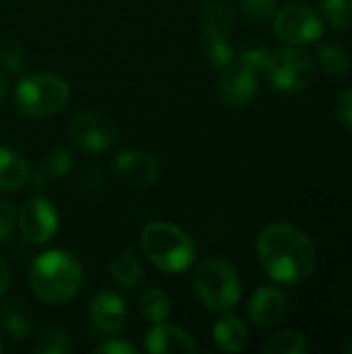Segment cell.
Masks as SVG:
<instances>
[{
	"label": "cell",
	"instance_id": "6da1fadb",
	"mask_svg": "<svg viewBox=\"0 0 352 354\" xmlns=\"http://www.w3.org/2000/svg\"><path fill=\"white\" fill-rule=\"evenodd\" d=\"M257 257L280 284H299L315 272L317 249L311 236L288 222H274L257 239Z\"/></svg>",
	"mask_w": 352,
	"mask_h": 354
},
{
	"label": "cell",
	"instance_id": "7a4b0ae2",
	"mask_svg": "<svg viewBox=\"0 0 352 354\" xmlns=\"http://www.w3.org/2000/svg\"><path fill=\"white\" fill-rule=\"evenodd\" d=\"M83 284L81 261L62 249L37 255L29 270V286L33 295L48 305L68 303Z\"/></svg>",
	"mask_w": 352,
	"mask_h": 354
},
{
	"label": "cell",
	"instance_id": "3957f363",
	"mask_svg": "<svg viewBox=\"0 0 352 354\" xmlns=\"http://www.w3.org/2000/svg\"><path fill=\"white\" fill-rule=\"evenodd\" d=\"M141 249L160 272L170 276L183 274L195 261L193 239L170 222L147 224L141 232Z\"/></svg>",
	"mask_w": 352,
	"mask_h": 354
},
{
	"label": "cell",
	"instance_id": "277c9868",
	"mask_svg": "<svg viewBox=\"0 0 352 354\" xmlns=\"http://www.w3.org/2000/svg\"><path fill=\"white\" fill-rule=\"evenodd\" d=\"M71 97L66 79L56 73H35L23 77L15 87V108L29 118H46L64 108Z\"/></svg>",
	"mask_w": 352,
	"mask_h": 354
},
{
	"label": "cell",
	"instance_id": "5b68a950",
	"mask_svg": "<svg viewBox=\"0 0 352 354\" xmlns=\"http://www.w3.org/2000/svg\"><path fill=\"white\" fill-rule=\"evenodd\" d=\"M193 286L199 301L214 313H228L241 299V278L226 259H203L193 276Z\"/></svg>",
	"mask_w": 352,
	"mask_h": 354
},
{
	"label": "cell",
	"instance_id": "8992f818",
	"mask_svg": "<svg viewBox=\"0 0 352 354\" xmlns=\"http://www.w3.org/2000/svg\"><path fill=\"white\" fill-rule=\"evenodd\" d=\"M268 77L270 83L284 93L301 91L309 85L313 77V60L303 48H282L272 52L268 62Z\"/></svg>",
	"mask_w": 352,
	"mask_h": 354
},
{
	"label": "cell",
	"instance_id": "52a82bcc",
	"mask_svg": "<svg viewBox=\"0 0 352 354\" xmlns=\"http://www.w3.org/2000/svg\"><path fill=\"white\" fill-rule=\"evenodd\" d=\"M68 137L81 151L100 153L110 149L118 141V127L108 114L89 110L73 118L68 127Z\"/></svg>",
	"mask_w": 352,
	"mask_h": 354
},
{
	"label": "cell",
	"instance_id": "ba28073f",
	"mask_svg": "<svg viewBox=\"0 0 352 354\" xmlns=\"http://www.w3.org/2000/svg\"><path fill=\"white\" fill-rule=\"evenodd\" d=\"M274 33L293 46H305L322 37L324 21L313 8L305 4H290L276 12Z\"/></svg>",
	"mask_w": 352,
	"mask_h": 354
},
{
	"label": "cell",
	"instance_id": "9c48e42d",
	"mask_svg": "<svg viewBox=\"0 0 352 354\" xmlns=\"http://www.w3.org/2000/svg\"><path fill=\"white\" fill-rule=\"evenodd\" d=\"M19 230L31 245H46L58 232V212L46 197H31L17 214Z\"/></svg>",
	"mask_w": 352,
	"mask_h": 354
},
{
	"label": "cell",
	"instance_id": "30bf717a",
	"mask_svg": "<svg viewBox=\"0 0 352 354\" xmlns=\"http://www.w3.org/2000/svg\"><path fill=\"white\" fill-rule=\"evenodd\" d=\"M116 178L131 189H147L160 176V164L154 153L143 149H124L112 160Z\"/></svg>",
	"mask_w": 352,
	"mask_h": 354
},
{
	"label": "cell",
	"instance_id": "8fae6325",
	"mask_svg": "<svg viewBox=\"0 0 352 354\" xmlns=\"http://www.w3.org/2000/svg\"><path fill=\"white\" fill-rule=\"evenodd\" d=\"M218 89L228 106L243 108L257 95V71L241 60H232L226 68H222Z\"/></svg>",
	"mask_w": 352,
	"mask_h": 354
},
{
	"label": "cell",
	"instance_id": "7c38bea8",
	"mask_svg": "<svg viewBox=\"0 0 352 354\" xmlns=\"http://www.w3.org/2000/svg\"><path fill=\"white\" fill-rule=\"evenodd\" d=\"M89 317L104 334H118L127 328L129 307L127 301L114 290H100L89 301Z\"/></svg>",
	"mask_w": 352,
	"mask_h": 354
},
{
	"label": "cell",
	"instance_id": "4fadbf2b",
	"mask_svg": "<svg viewBox=\"0 0 352 354\" xmlns=\"http://www.w3.org/2000/svg\"><path fill=\"white\" fill-rule=\"evenodd\" d=\"M145 351L151 354H189L199 353V346L185 330L160 322L154 324L147 332Z\"/></svg>",
	"mask_w": 352,
	"mask_h": 354
},
{
	"label": "cell",
	"instance_id": "5bb4252c",
	"mask_svg": "<svg viewBox=\"0 0 352 354\" xmlns=\"http://www.w3.org/2000/svg\"><path fill=\"white\" fill-rule=\"evenodd\" d=\"M247 313L251 317V322L257 328H272L276 326L284 313H286V299L278 288L272 286H259L247 305Z\"/></svg>",
	"mask_w": 352,
	"mask_h": 354
},
{
	"label": "cell",
	"instance_id": "9a60e30c",
	"mask_svg": "<svg viewBox=\"0 0 352 354\" xmlns=\"http://www.w3.org/2000/svg\"><path fill=\"white\" fill-rule=\"evenodd\" d=\"M0 317H2V326L6 330V334L12 340H25L33 334L35 315L23 299H19V297L8 299L0 311Z\"/></svg>",
	"mask_w": 352,
	"mask_h": 354
},
{
	"label": "cell",
	"instance_id": "2e32d148",
	"mask_svg": "<svg viewBox=\"0 0 352 354\" xmlns=\"http://www.w3.org/2000/svg\"><path fill=\"white\" fill-rule=\"evenodd\" d=\"M201 27L207 39L230 37L234 29V10L226 0H207L201 10Z\"/></svg>",
	"mask_w": 352,
	"mask_h": 354
},
{
	"label": "cell",
	"instance_id": "e0dca14e",
	"mask_svg": "<svg viewBox=\"0 0 352 354\" xmlns=\"http://www.w3.org/2000/svg\"><path fill=\"white\" fill-rule=\"evenodd\" d=\"M214 340L224 353H241L249 342V330L241 317L228 311L214 326Z\"/></svg>",
	"mask_w": 352,
	"mask_h": 354
},
{
	"label": "cell",
	"instance_id": "ac0fdd59",
	"mask_svg": "<svg viewBox=\"0 0 352 354\" xmlns=\"http://www.w3.org/2000/svg\"><path fill=\"white\" fill-rule=\"evenodd\" d=\"M29 180L27 162L8 147H0V191L12 193Z\"/></svg>",
	"mask_w": 352,
	"mask_h": 354
},
{
	"label": "cell",
	"instance_id": "d6986e66",
	"mask_svg": "<svg viewBox=\"0 0 352 354\" xmlns=\"http://www.w3.org/2000/svg\"><path fill=\"white\" fill-rule=\"evenodd\" d=\"M110 276L112 280L124 288V290H135L141 288L145 282V272L141 268V261L133 253H122L110 263Z\"/></svg>",
	"mask_w": 352,
	"mask_h": 354
},
{
	"label": "cell",
	"instance_id": "ffe728a7",
	"mask_svg": "<svg viewBox=\"0 0 352 354\" xmlns=\"http://www.w3.org/2000/svg\"><path fill=\"white\" fill-rule=\"evenodd\" d=\"M139 313L149 324L166 322L172 313V301L162 288H147L139 297Z\"/></svg>",
	"mask_w": 352,
	"mask_h": 354
},
{
	"label": "cell",
	"instance_id": "44dd1931",
	"mask_svg": "<svg viewBox=\"0 0 352 354\" xmlns=\"http://www.w3.org/2000/svg\"><path fill=\"white\" fill-rule=\"evenodd\" d=\"M317 62L322 71L332 79H342L351 68V56L338 44H324L317 52Z\"/></svg>",
	"mask_w": 352,
	"mask_h": 354
},
{
	"label": "cell",
	"instance_id": "7402d4cb",
	"mask_svg": "<svg viewBox=\"0 0 352 354\" xmlns=\"http://www.w3.org/2000/svg\"><path fill=\"white\" fill-rule=\"evenodd\" d=\"M71 351H73L71 336L64 330L54 328V326L44 328L35 336V342H33V353L37 354H64Z\"/></svg>",
	"mask_w": 352,
	"mask_h": 354
},
{
	"label": "cell",
	"instance_id": "603a6c76",
	"mask_svg": "<svg viewBox=\"0 0 352 354\" xmlns=\"http://www.w3.org/2000/svg\"><path fill=\"white\" fill-rule=\"evenodd\" d=\"M266 354H305L307 353V340L303 334L293 332V330H284L278 332L276 336H272L266 346H263Z\"/></svg>",
	"mask_w": 352,
	"mask_h": 354
},
{
	"label": "cell",
	"instance_id": "cb8c5ba5",
	"mask_svg": "<svg viewBox=\"0 0 352 354\" xmlns=\"http://www.w3.org/2000/svg\"><path fill=\"white\" fill-rule=\"evenodd\" d=\"M0 60L8 73L21 75L27 68V50L19 37L0 39Z\"/></svg>",
	"mask_w": 352,
	"mask_h": 354
},
{
	"label": "cell",
	"instance_id": "d4e9b609",
	"mask_svg": "<svg viewBox=\"0 0 352 354\" xmlns=\"http://www.w3.org/2000/svg\"><path fill=\"white\" fill-rule=\"evenodd\" d=\"M322 21L334 29L352 27V0H319Z\"/></svg>",
	"mask_w": 352,
	"mask_h": 354
},
{
	"label": "cell",
	"instance_id": "484cf974",
	"mask_svg": "<svg viewBox=\"0 0 352 354\" xmlns=\"http://www.w3.org/2000/svg\"><path fill=\"white\" fill-rule=\"evenodd\" d=\"M73 168V153L68 147L64 145H58L54 149H50L41 162V168H39V174L46 176V178H60L64 176L68 170Z\"/></svg>",
	"mask_w": 352,
	"mask_h": 354
},
{
	"label": "cell",
	"instance_id": "4316f807",
	"mask_svg": "<svg viewBox=\"0 0 352 354\" xmlns=\"http://www.w3.org/2000/svg\"><path fill=\"white\" fill-rule=\"evenodd\" d=\"M234 60V50L228 37H212L207 39V62L212 68L222 71Z\"/></svg>",
	"mask_w": 352,
	"mask_h": 354
},
{
	"label": "cell",
	"instance_id": "83f0119b",
	"mask_svg": "<svg viewBox=\"0 0 352 354\" xmlns=\"http://www.w3.org/2000/svg\"><path fill=\"white\" fill-rule=\"evenodd\" d=\"M270 58H272V50H270L266 44H261V41H251V44H247V46L241 50V54H239V60L245 62L247 66H251V68L257 71V73L268 68Z\"/></svg>",
	"mask_w": 352,
	"mask_h": 354
},
{
	"label": "cell",
	"instance_id": "f1b7e54d",
	"mask_svg": "<svg viewBox=\"0 0 352 354\" xmlns=\"http://www.w3.org/2000/svg\"><path fill=\"white\" fill-rule=\"evenodd\" d=\"M278 0H241V8L255 21H266L276 15Z\"/></svg>",
	"mask_w": 352,
	"mask_h": 354
},
{
	"label": "cell",
	"instance_id": "f546056e",
	"mask_svg": "<svg viewBox=\"0 0 352 354\" xmlns=\"http://www.w3.org/2000/svg\"><path fill=\"white\" fill-rule=\"evenodd\" d=\"M17 224V209L10 201L0 199V243L10 236L12 228Z\"/></svg>",
	"mask_w": 352,
	"mask_h": 354
},
{
	"label": "cell",
	"instance_id": "4dcf8cb0",
	"mask_svg": "<svg viewBox=\"0 0 352 354\" xmlns=\"http://www.w3.org/2000/svg\"><path fill=\"white\" fill-rule=\"evenodd\" d=\"M336 118L344 129L352 131V89L342 91L336 97Z\"/></svg>",
	"mask_w": 352,
	"mask_h": 354
},
{
	"label": "cell",
	"instance_id": "1f68e13d",
	"mask_svg": "<svg viewBox=\"0 0 352 354\" xmlns=\"http://www.w3.org/2000/svg\"><path fill=\"white\" fill-rule=\"evenodd\" d=\"M95 354H137V346L135 344H131V342H124V340H116V338H112V340H106V342H102L100 346H95Z\"/></svg>",
	"mask_w": 352,
	"mask_h": 354
},
{
	"label": "cell",
	"instance_id": "d6a6232c",
	"mask_svg": "<svg viewBox=\"0 0 352 354\" xmlns=\"http://www.w3.org/2000/svg\"><path fill=\"white\" fill-rule=\"evenodd\" d=\"M8 282H10V270H8V263L0 255V299L6 292V288H8Z\"/></svg>",
	"mask_w": 352,
	"mask_h": 354
},
{
	"label": "cell",
	"instance_id": "836d02e7",
	"mask_svg": "<svg viewBox=\"0 0 352 354\" xmlns=\"http://www.w3.org/2000/svg\"><path fill=\"white\" fill-rule=\"evenodd\" d=\"M6 89H8V81H6V77L0 73V102H2L4 95H6Z\"/></svg>",
	"mask_w": 352,
	"mask_h": 354
},
{
	"label": "cell",
	"instance_id": "e575fe53",
	"mask_svg": "<svg viewBox=\"0 0 352 354\" xmlns=\"http://www.w3.org/2000/svg\"><path fill=\"white\" fill-rule=\"evenodd\" d=\"M344 351L352 354V340H351V342H346V344H344Z\"/></svg>",
	"mask_w": 352,
	"mask_h": 354
},
{
	"label": "cell",
	"instance_id": "d590c367",
	"mask_svg": "<svg viewBox=\"0 0 352 354\" xmlns=\"http://www.w3.org/2000/svg\"><path fill=\"white\" fill-rule=\"evenodd\" d=\"M4 351V342H2V334H0V353Z\"/></svg>",
	"mask_w": 352,
	"mask_h": 354
}]
</instances>
